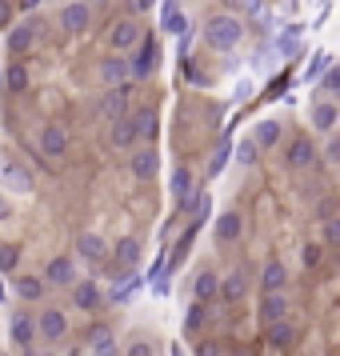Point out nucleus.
<instances>
[{"label": "nucleus", "mask_w": 340, "mask_h": 356, "mask_svg": "<svg viewBox=\"0 0 340 356\" xmlns=\"http://www.w3.org/2000/svg\"><path fill=\"white\" fill-rule=\"evenodd\" d=\"M241 36H244V24L236 17H228V13H220V17H212L209 24H204V44L216 49V52L236 49V44H241Z\"/></svg>", "instance_id": "1"}, {"label": "nucleus", "mask_w": 340, "mask_h": 356, "mask_svg": "<svg viewBox=\"0 0 340 356\" xmlns=\"http://www.w3.org/2000/svg\"><path fill=\"white\" fill-rule=\"evenodd\" d=\"M88 24H92V8H88L84 0H76V4H65V8H60V29H65V33L76 36V33H84Z\"/></svg>", "instance_id": "2"}, {"label": "nucleus", "mask_w": 340, "mask_h": 356, "mask_svg": "<svg viewBox=\"0 0 340 356\" xmlns=\"http://www.w3.org/2000/svg\"><path fill=\"white\" fill-rule=\"evenodd\" d=\"M108 40H113L116 52H124V49H136L145 36H140V24H136V20H116L113 33H108Z\"/></svg>", "instance_id": "3"}, {"label": "nucleus", "mask_w": 340, "mask_h": 356, "mask_svg": "<svg viewBox=\"0 0 340 356\" xmlns=\"http://www.w3.org/2000/svg\"><path fill=\"white\" fill-rule=\"evenodd\" d=\"M156 65H161V44L156 40H140V52L132 60V76H152Z\"/></svg>", "instance_id": "4"}, {"label": "nucleus", "mask_w": 340, "mask_h": 356, "mask_svg": "<svg viewBox=\"0 0 340 356\" xmlns=\"http://www.w3.org/2000/svg\"><path fill=\"white\" fill-rule=\"evenodd\" d=\"M36 328H40V337L44 340H60L68 332V316L60 312V308H44L40 321H36Z\"/></svg>", "instance_id": "5"}, {"label": "nucleus", "mask_w": 340, "mask_h": 356, "mask_svg": "<svg viewBox=\"0 0 340 356\" xmlns=\"http://www.w3.org/2000/svg\"><path fill=\"white\" fill-rule=\"evenodd\" d=\"M40 152H44L49 161L65 156V152H68V132L60 129V124H49V129L40 132Z\"/></svg>", "instance_id": "6"}, {"label": "nucleus", "mask_w": 340, "mask_h": 356, "mask_svg": "<svg viewBox=\"0 0 340 356\" xmlns=\"http://www.w3.org/2000/svg\"><path fill=\"white\" fill-rule=\"evenodd\" d=\"M100 116L104 120H120V116H129V88H108V97L100 100Z\"/></svg>", "instance_id": "7"}, {"label": "nucleus", "mask_w": 340, "mask_h": 356, "mask_svg": "<svg viewBox=\"0 0 340 356\" xmlns=\"http://www.w3.org/2000/svg\"><path fill=\"white\" fill-rule=\"evenodd\" d=\"M36 36H40V20H24V24H17V29L8 33V49L13 52H29Z\"/></svg>", "instance_id": "8"}, {"label": "nucleus", "mask_w": 340, "mask_h": 356, "mask_svg": "<svg viewBox=\"0 0 340 356\" xmlns=\"http://www.w3.org/2000/svg\"><path fill=\"white\" fill-rule=\"evenodd\" d=\"M289 316V300H284V292H264V300H260V321L264 324H276Z\"/></svg>", "instance_id": "9"}, {"label": "nucleus", "mask_w": 340, "mask_h": 356, "mask_svg": "<svg viewBox=\"0 0 340 356\" xmlns=\"http://www.w3.org/2000/svg\"><path fill=\"white\" fill-rule=\"evenodd\" d=\"M88 344H92L97 356H116V337H113L108 324H92V328H88Z\"/></svg>", "instance_id": "10"}, {"label": "nucleus", "mask_w": 340, "mask_h": 356, "mask_svg": "<svg viewBox=\"0 0 340 356\" xmlns=\"http://www.w3.org/2000/svg\"><path fill=\"white\" fill-rule=\"evenodd\" d=\"M284 284H289V268H284L280 260H268L264 273H260V289L264 292H284Z\"/></svg>", "instance_id": "11"}, {"label": "nucleus", "mask_w": 340, "mask_h": 356, "mask_svg": "<svg viewBox=\"0 0 340 356\" xmlns=\"http://www.w3.org/2000/svg\"><path fill=\"white\" fill-rule=\"evenodd\" d=\"M0 180H4L8 188H20V193H29V188H33V172H29V168H20V164H13V161L0 164Z\"/></svg>", "instance_id": "12"}, {"label": "nucleus", "mask_w": 340, "mask_h": 356, "mask_svg": "<svg viewBox=\"0 0 340 356\" xmlns=\"http://www.w3.org/2000/svg\"><path fill=\"white\" fill-rule=\"evenodd\" d=\"M44 276H49L52 284H60V289H65V284H76V268H72L68 257H52L49 268H44Z\"/></svg>", "instance_id": "13"}, {"label": "nucleus", "mask_w": 340, "mask_h": 356, "mask_svg": "<svg viewBox=\"0 0 340 356\" xmlns=\"http://www.w3.org/2000/svg\"><path fill=\"white\" fill-rule=\"evenodd\" d=\"M72 305L84 308V312H97V308H100V289H97V280H81V284L72 289Z\"/></svg>", "instance_id": "14"}, {"label": "nucleus", "mask_w": 340, "mask_h": 356, "mask_svg": "<svg viewBox=\"0 0 340 356\" xmlns=\"http://www.w3.org/2000/svg\"><path fill=\"white\" fill-rule=\"evenodd\" d=\"M156 164H161V156H156L152 148L132 152V177H136V180H152V177H156Z\"/></svg>", "instance_id": "15"}, {"label": "nucleus", "mask_w": 340, "mask_h": 356, "mask_svg": "<svg viewBox=\"0 0 340 356\" xmlns=\"http://www.w3.org/2000/svg\"><path fill=\"white\" fill-rule=\"evenodd\" d=\"M136 140H140V132H136V120H132V116L113 120V145L116 148H132Z\"/></svg>", "instance_id": "16"}, {"label": "nucleus", "mask_w": 340, "mask_h": 356, "mask_svg": "<svg viewBox=\"0 0 340 356\" xmlns=\"http://www.w3.org/2000/svg\"><path fill=\"white\" fill-rule=\"evenodd\" d=\"M36 332H40V328H36V321L29 312H17V316H13V340H17L20 348H29L36 340Z\"/></svg>", "instance_id": "17"}, {"label": "nucleus", "mask_w": 340, "mask_h": 356, "mask_svg": "<svg viewBox=\"0 0 340 356\" xmlns=\"http://www.w3.org/2000/svg\"><path fill=\"white\" fill-rule=\"evenodd\" d=\"M76 248H81V257H84V260H92V264H100V260L108 257V244L100 241L97 232H84L81 241H76Z\"/></svg>", "instance_id": "18"}, {"label": "nucleus", "mask_w": 340, "mask_h": 356, "mask_svg": "<svg viewBox=\"0 0 340 356\" xmlns=\"http://www.w3.org/2000/svg\"><path fill=\"white\" fill-rule=\"evenodd\" d=\"M129 72H132V65L124 60V56H108V60L100 65V81H104V84H120Z\"/></svg>", "instance_id": "19"}, {"label": "nucleus", "mask_w": 340, "mask_h": 356, "mask_svg": "<svg viewBox=\"0 0 340 356\" xmlns=\"http://www.w3.org/2000/svg\"><path fill=\"white\" fill-rule=\"evenodd\" d=\"M284 156H289L292 168H308V164L316 161V148H312V140H305V136H300V140H292V148L284 152Z\"/></svg>", "instance_id": "20"}, {"label": "nucleus", "mask_w": 340, "mask_h": 356, "mask_svg": "<svg viewBox=\"0 0 340 356\" xmlns=\"http://www.w3.org/2000/svg\"><path fill=\"white\" fill-rule=\"evenodd\" d=\"M252 140L260 148H276L280 145V120H260L257 129H252Z\"/></svg>", "instance_id": "21"}, {"label": "nucleus", "mask_w": 340, "mask_h": 356, "mask_svg": "<svg viewBox=\"0 0 340 356\" xmlns=\"http://www.w3.org/2000/svg\"><path fill=\"white\" fill-rule=\"evenodd\" d=\"M244 292H248V276H244L241 268H236V273H228L225 280H220V296H225V300H241Z\"/></svg>", "instance_id": "22"}, {"label": "nucleus", "mask_w": 340, "mask_h": 356, "mask_svg": "<svg viewBox=\"0 0 340 356\" xmlns=\"http://www.w3.org/2000/svg\"><path fill=\"white\" fill-rule=\"evenodd\" d=\"M292 340H296V328H292L289 316L276 321V324H268V344H273V348H289Z\"/></svg>", "instance_id": "23"}, {"label": "nucleus", "mask_w": 340, "mask_h": 356, "mask_svg": "<svg viewBox=\"0 0 340 356\" xmlns=\"http://www.w3.org/2000/svg\"><path fill=\"white\" fill-rule=\"evenodd\" d=\"M193 296H196V300H204V305H209L212 296H220V280H216L212 273H200V276L193 280Z\"/></svg>", "instance_id": "24"}, {"label": "nucleus", "mask_w": 340, "mask_h": 356, "mask_svg": "<svg viewBox=\"0 0 340 356\" xmlns=\"http://www.w3.org/2000/svg\"><path fill=\"white\" fill-rule=\"evenodd\" d=\"M184 29H188V20H184V13H177V0H164V33L184 36Z\"/></svg>", "instance_id": "25"}, {"label": "nucleus", "mask_w": 340, "mask_h": 356, "mask_svg": "<svg viewBox=\"0 0 340 356\" xmlns=\"http://www.w3.org/2000/svg\"><path fill=\"white\" fill-rule=\"evenodd\" d=\"M312 129L316 132L337 129V104H316V108H312Z\"/></svg>", "instance_id": "26"}, {"label": "nucleus", "mask_w": 340, "mask_h": 356, "mask_svg": "<svg viewBox=\"0 0 340 356\" xmlns=\"http://www.w3.org/2000/svg\"><path fill=\"white\" fill-rule=\"evenodd\" d=\"M113 257H116V264H120V268H136V260H140V244H136V241L129 236V241L116 244Z\"/></svg>", "instance_id": "27"}, {"label": "nucleus", "mask_w": 340, "mask_h": 356, "mask_svg": "<svg viewBox=\"0 0 340 356\" xmlns=\"http://www.w3.org/2000/svg\"><path fill=\"white\" fill-rule=\"evenodd\" d=\"M236 236H241V216H236V212H225V216H220V220H216V241H236Z\"/></svg>", "instance_id": "28"}, {"label": "nucleus", "mask_w": 340, "mask_h": 356, "mask_svg": "<svg viewBox=\"0 0 340 356\" xmlns=\"http://www.w3.org/2000/svg\"><path fill=\"white\" fill-rule=\"evenodd\" d=\"M17 296L20 300H40V296H44V280H40V276H20Z\"/></svg>", "instance_id": "29"}, {"label": "nucleus", "mask_w": 340, "mask_h": 356, "mask_svg": "<svg viewBox=\"0 0 340 356\" xmlns=\"http://www.w3.org/2000/svg\"><path fill=\"white\" fill-rule=\"evenodd\" d=\"M4 88H8V92H24V88H29V72H24V65H8L4 68Z\"/></svg>", "instance_id": "30"}, {"label": "nucleus", "mask_w": 340, "mask_h": 356, "mask_svg": "<svg viewBox=\"0 0 340 356\" xmlns=\"http://www.w3.org/2000/svg\"><path fill=\"white\" fill-rule=\"evenodd\" d=\"M132 120H136V132H140V140H152V136H156V113H152V108H140V113H132Z\"/></svg>", "instance_id": "31"}, {"label": "nucleus", "mask_w": 340, "mask_h": 356, "mask_svg": "<svg viewBox=\"0 0 340 356\" xmlns=\"http://www.w3.org/2000/svg\"><path fill=\"white\" fill-rule=\"evenodd\" d=\"M204 316H209V308H204V300H193V308H188V316H184V328H188V332H196V328L204 324Z\"/></svg>", "instance_id": "32"}, {"label": "nucleus", "mask_w": 340, "mask_h": 356, "mask_svg": "<svg viewBox=\"0 0 340 356\" xmlns=\"http://www.w3.org/2000/svg\"><path fill=\"white\" fill-rule=\"evenodd\" d=\"M328 68H332V52H316V60L308 65V81H321Z\"/></svg>", "instance_id": "33"}, {"label": "nucleus", "mask_w": 340, "mask_h": 356, "mask_svg": "<svg viewBox=\"0 0 340 356\" xmlns=\"http://www.w3.org/2000/svg\"><path fill=\"white\" fill-rule=\"evenodd\" d=\"M321 88L328 92V97H340V65H332V68L321 76Z\"/></svg>", "instance_id": "34"}, {"label": "nucleus", "mask_w": 340, "mask_h": 356, "mask_svg": "<svg viewBox=\"0 0 340 356\" xmlns=\"http://www.w3.org/2000/svg\"><path fill=\"white\" fill-rule=\"evenodd\" d=\"M324 244L328 248H340V216H328L324 220Z\"/></svg>", "instance_id": "35"}, {"label": "nucleus", "mask_w": 340, "mask_h": 356, "mask_svg": "<svg viewBox=\"0 0 340 356\" xmlns=\"http://www.w3.org/2000/svg\"><path fill=\"white\" fill-rule=\"evenodd\" d=\"M17 260H20V248L4 244V248H0V273H13V268H17Z\"/></svg>", "instance_id": "36"}, {"label": "nucleus", "mask_w": 340, "mask_h": 356, "mask_svg": "<svg viewBox=\"0 0 340 356\" xmlns=\"http://www.w3.org/2000/svg\"><path fill=\"white\" fill-rule=\"evenodd\" d=\"M228 152H232V145H220L216 148V156H212V164H209V177H216V172H220V168H225V161H228Z\"/></svg>", "instance_id": "37"}, {"label": "nucleus", "mask_w": 340, "mask_h": 356, "mask_svg": "<svg viewBox=\"0 0 340 356\" xmlns=\"http://www.w3.org/2000/svg\"><path fill=\"white\" fill-rule=\"evenodd\" d=\"M257 140H244V145H236V161H241V164H252V161H257Z\"/></svg>", "instance_id": "38"}, {"label": "nucleus", "mask_w": 340, "mask_h": 356, "mask_svg": "<svg viewBox=\"0 0 340 356\" xmlns=\"http://www.w3.org/2000/svg\"><path fill=\"white\" fill-rule=\"evenodd\" d=\"M124 356H152V344H148V340H136V344H129Z\"/></svg>", "instance_id": "39"}, {"label": "nucleus", "mask_w": 340, "mask_h": 356, "mask_svg": "<svg viewBox=\"0 0 340 356\" xmlns=\"http://www.w3.org/2000/svg\"><path fill=\"white\" fill-rule=\"evenodd\" d=\"M8 24H13V4L0 0V29H8Z\"/></svg>", "instance_id": "40"}, {"label": "nucleus", "mask_w": 340, "mask_h": 356, "mask_svg": "<svg viewBox=\"0 0 340 356\" xmlns=\"http://www.w3.org/2000/svg\"><path fill=\"white\" fill-rule=\"evenodd\" d=\"M196 356H220V348L212 340H204V344H196Z\"/></svg>", "instance_id": "41"}, {"label": "nucleus", "mask_w": 340, "mask_h": 356, "mask_svg": "<svg viewBox=\"0 0 340 356\" xmlns=\"http://www.w3.org/2000/svg\"><path fill=\"white\" fill-rule=\"evenodd\" d=\"M324 152H328V161H337V164H340V136H332V140H328V148H324Z\"/></svg>", "instance_id": "42"}, {"label": "nucleus", "mask_w": 340, "mask_h": 356, "mask_svg": "<svg viewBox=\"0 0 340 356\" xmlns=\"http://www.w3.org/2000/svg\"><path fill=\"white\" fill-rule=\"evenodd\" d=\"M228 356H252V353H244V348H236V353H228Z\"/></svg>", "instance_id": "43"}, {"label": "nucleus", "mask_w": 340, "mask_h": 356, "mask_svg": "<svg viewBox=\"0 0 340 356\" xmlns=\"http://www.w3.org/2000/svg\"><path fill=\"white\" fill-rule=\"evenodd\" d=\"M24 356H52V353H29V348H24Z\"/></svg>", "instance_id": "44"}, {"label": "nucleus", "mask_w": 340, "mask_h": 356, "mask_svg": "<svg viewBox=\"0 0 340 356\" xmlns=\"http://www.w3.org/2000/svg\"><path fill=\"white\" fill-rule=\"evenodd\" d=\"M33 4H40V0H24V8H33Z\"/></svg>", "instance_id": "45"}, {"label": "nucleus", "mask_w": 340, "mask_h": 356, "mask_svg": "<svg viewBox=\"0 0 340 356\" xmlns=\"http://www.w3.org/2000/svg\"><path fill=\"white\" fill-rule=\"evenodd\" d=\"M172 356H184V353H180V348H172Z\"/></svg>", "instance_id": "46"}, {"label": "nucleus", "mask_w": 340, "mask_h": 356, "mask_svg": "<svg viewBox=\"0 0 340 356\" xmlns=\"http://www.w3.org/2000/svg\"><path fill=\"white\" fill-rule=\"evenodd\" d=\"M337 268H340V248H337Z\"/></svg>", "instance_id": "47"}]
</instances>
